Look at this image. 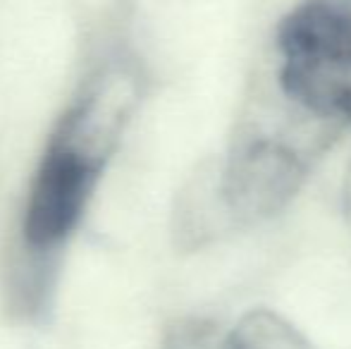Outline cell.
I'll return each instance as SVG.
<instances>
[{"mask_svg":"<svg viewBox=\"0 0 351 349\" xmlns=\"http://www.w3.org/2000/svg\"><path fill=\"white\" fill-rule=\"evenodd\" d=\"M141 75L130 65L98 70L56 122L32 175L22 210L29 254H56L82 225L141 103Z\"/></svg>","mask_w":351,"mask_h":349,"instance_id":"1","label":"cell"},{"mask_svg":"<svg viewBox=\"0 0 351 349\" xmlns=\"http://www.w3.org/2000/svg\"><path fill=\"white\" fill-rule=\"evenodd\" d=\"M339 134L342 130L294 106L270 75L256 80L225 154L213 160L232 228H254L282 213Z\"/></svg>","mask_w":351,"mask_h":349,"instance_id":"2","label":"cell"},{"mask_svg":"<svg viewBox=\"0 0 351 349\" xmlns=\"http://www.w3.org/2000/svg\"><path fill=\"white\" fill-rule=\"evenodd\" d=\"M270 77L301 110L351 130V0H299L275 27Z\"/></svg>","mask_w":351,"mask_h":349,"instance_id":"3","label":"cell"},{"mask_svg":"<svg viewBox=\"0 0 351 349\" xmlns=\"http://www.w3.org/2000/svg\"><path fill=\"white\" fill-rule=\"evenodd\" d=\"M220 349H320L294 323L270 309L244 313L220 342Z\"/></svg>","mask_w":351,"mask_h":349,"instance_id":"4","label":"cell"},{"mask_svg":"<svg viewBox=\"0 0 351 349\" xmlns=\"http://www.w3.org/2000/svg\"><path fill=\"white\" fill-rule=\"evenodd\" d=\"M225 330L213 318L182 316L167 323L158 349H220Z\"/></svg>","mask_w":351,"mask_h":349,"instance_id":"5","label":"cell"},{"mask_svg":"<svg viewBox=\"0 0 351 349\" xmlns=\"http://www.w3.org/2000/svg\"><path fill=\"white\" fill-rule=\"evenodd\" d=\"M342 213L351 232V163L347 165V177H344V186H342Z\"/></svg>","mask_w":351,"mask_h":349,"instance_id":"6","label":"cell"}]
</instances>
